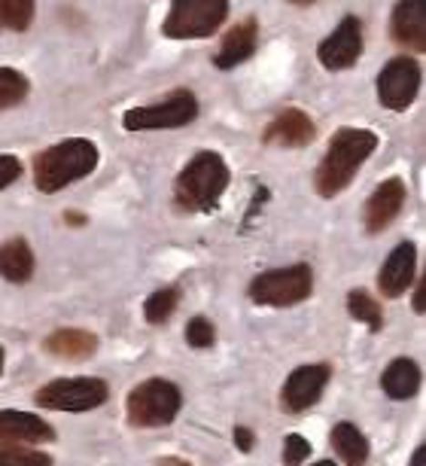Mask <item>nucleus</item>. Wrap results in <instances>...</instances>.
Here are the masks:
<instances>
[{
	"instance_id": "f257e3e1",
	"label": "nucleus",
	"mask_w": 426,
	"mask_h": 466,
	"mask_svg": "<svg viewBox=\"0 0 426 466\" xmlns=\"http://www.w3.org/2000/svg\"><path fill=\"white\" fill-rule=\"evenodd\" d=\"M378 149V135L369 128H341L330 140L323 162L317 165L314 187L323 198H335L357 177V171L371 159Z\"/></svg>"
},
{
	"instance_id": "f03ea898",
	"label": "nucleus",
	"mask_w": 426,
	"mask_h": 466,
	"mask_svg": "<svg viewBox=\"0 0 426 466\" xmlns=\"http://www.w3.org/2000/svg\"><path fill=\"white\" fill-rule=\"evenodd\" d=\"M228 165L223 162V156L213 153V149H201L195 153L189 165L180 171V177L174 183V201L177 208L186 214H204L213 210L217 201L223 198V192L228 189Z\"/></svg>"
},
{
	"instance_id": "7ed1b4c3",
	"label": "nucleus",
	"mask_w": 426,
	"mask_h": 466,
	"mask_svg": "<svg viewBox=\"0 0 426 466\" xmlns=\"http://www.w3.org/2000/svg\"><path fill=\"white\" fill-rule=\"evenodd\" d=\"M95 168L97 147L86 137H70L34 156V183H37L40 192L52 196V192L88 177Z\"/></svg>"
},
{
	"instance_id": "20e7f679",
	"label": "nucleus",
	"mask_w": 426,
	"mask_h": 466,
	"mask_svg": "<svg viewBox=\"0 0 426 466\" xmlns=\"http://www.w3.org/2000/svg\"><path fill=\"white\" fill-rule=\"evenodd\" d=\"M228 15V0H174L162 34L171 40H201L219 31Z\"/></svg>"
},
{
	"instance_id": "39448f33",
	"label": "nucleus",
	"mask_w": 426,
	"mask_h": 466,
	"mask_svg": "<svg viewBox=\"0 0 426 466\" xmlns=\"http://www.w3.org/2000/svg\"><path fill=\"white\" fill-rule=\"evenodd\" d=\"M180 406V387L165 378H149L128 393V420L135 427H165L177 418Z\"/></svg>"
},
{
	"instance_id": "423d86ee",
	"label": "nucleus",
	"mask_w": 426,
	"mask_h": 466,
	"mask_svg": "<svg viewBox=\"0 0 426 466\" xmlns=\"http://www.w3.org/2000/svg\"><path fill=\"white\" fill-rule=\"evenodd\" d=\"M314 289V271L305 262L289 268H274L262 271L259 278H253L250 284V299L256 305H269V308H289L305 302Z\"/></svg>"
},
{
	"instance_id": "0eeeda50",
	"label": "nucleus",
	"mask_w": 426,
	"mask_h": 466,
	"mask_svg": "<svg viewBox=\"0 0 426 466\" xmlns=\"http://www.w3.org/2000/svg\"><path fill=\"white\" fill-rule=\"evenodd\" d=\"M198 116V101L189 89H174L162 101L147 104V107H131L122 116V126L128 131H162V128H183Z\"/></svg>"
},
{
	"instance_id": "6e6552de",
	"label": "nucleus",
	"mask_w": 426,
	"mask_h": 466,
	"mask_svg": "<svg viewBox=\"0 0 426 466\" xmlns=\"http://www.w3.org/2000/svg\"><path fill=\"white\" fill-rule=\"evenodd\" d=\"M110 387L101 378H58L37 390V406L52 411H88L104 406Z\"/></svg>"
},
{
	"instance_id": "1a4fd4ad",
	"label": "nucleus",
	"mask_w": 426,
	"mask_h": 466,
	"mask_svg": "<svg viewBox=\"0 0 426 466\" xmlns=\"http://www.w3.org/2000/svg\"><path fill=\"white\" fill-rule=\"evenodd\" d=\"M421 89V65L408 56L390 58L378 74V98L387 110H408Z\"/></svg>"
},
{
	"instance_id": "9d476101",
	"label": "nucleus",
	"mask_w": 426,
	"mask_h": 466,
	"mask_svg": "<svg viewBox=\"0 0 426 466\" xmlns=\"http://www.w3.org/2000/svg\"><path fill=\"white\" fill-rule=\"evenodd\" d=\"M362 56V22L357 15H344L330 37L317 46V58L326 70H348Z\"/></svg>"
},
{
	"instance_id": "9b49d317",
	"label": "nucleus",
	"mask_w": 426,
	"mask_h": 466,
	"mask_svg": "<svg viewBox=\"0 0 426 466\" xmlns=\"http://www.w3.org/2000/svg\"><path fill=\"white\" fill-rule=\"evenodd\" d=\"M332 378V369L326 363H314V366H299L296 372L287 378L283 384V409L299 415V411H308L310 406H317L320 397H323L326 384Z\"/></svg>"
},
{
	"instance_id": "f8f14e48",
	"label": "nucleus",
	"mask_w": 426,
	"mask_h": 466,
	"mask_svg": "<svg viewBox=\"0 0 426 466\" xmlns=\"http://www.w3.org/2000/svg\"><path fill=\"white\" fill-rule=\"evenodd\" d=\"M317 126L308 113L301 110H283L280 116L269 122V128L262 131V144L269 147H287V149H301L314 144Z\"/></svg>"
},
{
	"instance_id": "ddd939ff",
	"label": "nucleus",
	"mask_w": 426,
	"mask_h": 466,
	"mask_svg": "<svg viewBox=\"0 0 426 466\" xmlns=\"http://www.w3.org/2000/svg\"><path fill=\"white\" fill-rule=\"evenodd\" d=\"M393 40L408 52H426V0H399L393 19Z\"/></svg>"
},
{
	"instance_id": "4468645a",
	"label": "nucleus",
	"mask_w": 426,
	"mask_h": 466,
	"mask_svg": "<svg viewBox=\"0 0 426 466\" xmlns=\"http://www.w3.org/2000/svg\"><path fill=\"white\" fill-rule=\"evenodd\" d=\"M405 198H408V189H405V183L399 177H390V180L380 183V187L371 192L369 201H366V228H369V232L371 235L384 232V228L393 223L399 214H402Z\"/></svg>"
},
{
	"instance_id": "2eb2a0df",
	"label": "nucleus",
	"mask_w": 426,
	"mask_h": 466,
	"mask_svg": "<svg viewBox=\"0 0 426 466\" xmlns=\"http://www.w3.org/2000/svg\"><path fill=\"white\" fill-rule=\"evenodd\" d=\"M414 266H417V248L411 241H402L396 244L393 253L387 257V262L380 266V275H378V287L380 293L387 299H396L402 296L414 280Z\"/></svg>"
},
{
	"instance_id": "dca6fc26",
	"label": "nucleus",
	"mask_w": 426,
	"mask_h": 466,
	"mask_svg": "<svg viewBox=\"0 0 426 466\" xmlns=\"http://www.w3.org/2000/svg\"><path fill=\"white\" fill-rule=\"evenodd\" d=\"M52 439H56V430L43 418L31 415V411H13V409L0 411V442L19 445V442H52Z\"/></svg>"
},
{
	"instance_id": "f3484780",
	"label": "nucleus",
	"mask_w": 426,
	"mask_h": 466,
	"mask_svg": "<svg viewBox=\"0 0 426 466\" xmlns=\"http://www.w3.org/2000/svg\"><path fill=\"white\" fill-rule=\"evenodd\" d=\"M256 43H259V28H256L253 19L235 25V28L223 37V43H219V52L213 56V65L219 70H232L238 65H244V61L256 52Z\"/></svg>"
},
{
	"instance_id": "a211bd4d",
	"label": "nucleus",
	"mask_w": 426,
	"mask_h": 466,
	"mask_svg": "<svg viewBox=\"0 0 426 466\" xmlns=\"http://www.w3.org/2000/svg\"><path fill=\"white\" fill-rule=\"evenodd\" d=\"M380 387H384V393L390 400H411L414 393L421 390V369H417L414 360L399 357L384 369Z\"/></svg>"
},
{
	"instance_id": "6ab92c4d",
	"label": "nucleus",
	"mask_w": 426,
	"mask_h": 466,
	"mask_svg": "<svg viewBox=\"0 0 426 466\" xmlns=\"http://www.w3.org/2000/svg\"><path fill=\"white\" fill-rule=\"evenodd\" d=\"M0 275L10 284H28L34 275V253L25 238H10L0 244Z\"/></svg>"
},
{
	"instance_id": "aec40b11",
	"label": "nucleus",
	"mask_w": 426,
	"mask_h": 466,
	"mask_svg": "<svg viewBox=\"0 0 426 466\" xmlns=\"http://www.w3.org/2000/svg\"><path fill=\"white\" fill-rule=\"evenodd\" d=\"M46 350L61 360H86L97 350V339L86 329H56L46 339Z\"/></svg>"
},
{
	"instance_id": "412c9836",
	"label": "nucleus",
	"mask_w": 426,
	"mask_h": 466,
	"mask_svg": "<svg viewBox=\"0 0 426 466\" xmlns=\"http://www.w3.org/2000/svg\"><path fill=\"white\" fill-rule=\"evenodd\" d=\"M332 448L339 451L344 466H366V461H369V439L353 424H335Z\"/></svg>"
},
{
	"instance_id": "4be33fe9",
	"label": "nucleus",
	"mask_w": 426,
	"mask_h": 466,
	"mask_svg": "<svg viewBox=\"0 0 426 466\" xmlns=\"http://www.w3.org/2000/svg\"><path fill=\"white\" fill-rule=\"evenodd\" d=\"M348 311H350V318H353V320L366 323V327H369L371 332H380V329H384V311H380L378 299H375V296H369L366 289H350V296H348Z\"/></svg>"
},
{
	"instance_id": "5701e85b",
	"label": "nucleus",
	"mask_w": 426,
	"mask_h": 466,
	"mask_svg": "<svg viewBox=\"0 0 426 466\" xmlns=\"http://www.w3.org/2000/svg\"><path fill=\"white\" fill-rule=\"evenodd\" d=\"M28 80L13 67H0V110L19 107V104L28 98Z\"/></svg>"
},
{
	"instance_id": "b1692460",
	"label": "nucleus",
	"mask_w": 426,
	"mask_h": 466,
	"mask_svg": "<svg viewBox=\"0 0 426 466\" xmlns=\"http://www.w3.org/2000/svg\"><path fill=\"white\" fill-rule=\"evenodd\" d=\"M177 302H180V289H177V287L156 289V293L149 296V299H147V305H144L147 320L153 323V327H158V323H167V318L174 314Z\"/></svg>"
},
{
	"instance_id": "393cba45",
	"label": "nucleus",
	"mask_w": 426,
	"mask_h": 466,
	"mask_svg": "<svg viewBox=\"0 0 426 466\" xmlns=\"http://www.w3.org/2000/svg\"><path fill=\"white\" fill-rule=\"evenodd\" d=\"M34 22V0H0V25L6 31H28Z\"/></svg>"
},
{
	"instance_id": "a878e982",
	"label": "nucleus",
	"mask_w": 426,
	"mask_h": 466,
	"mask_svg": "<svg viewBox=\"0 0 426 466\" xmlns=\"http://www.w3.org/2000/svg\"><path fill=\"white\" fill-rule=\"evenodd\" d=\"M0 466H52V457L37 448L4 445L0 448Z\"/></svg>"
},
{
	"instance_id": "bb28decb",
	"label": "nucleus",
	"mask_w": 426,
	"mask_h": 466,
	"mask_svg": "<svg viewBox=\"0 0 426 466\" xmlns=\"http://www.w3.org/2000/svg\"><path fill=\"white\" fill-rule=\"evenodd\" d=\"M186 341H189L192 348H213L217 329H213V323L208 318H192L189 327H186Z\"/></svg>"
},
{
	"instance_id": "cd10ccee",
	"label": "nucleus",
	"mask_w": 426,
	"mask_h": 466,
	"mask_svg": "<svg viewBox=\"0 0 426 466\" xmlns=\"http://www.w3.org/2000/svg\"><path fill=\"white\" fill-rule=\"evenodd\" d=\"M310 457V442L305 436L289 433L283 439V466H301Z\"/></svg>"
},
{
	"instance_id": "c85d7f7f",
	"label": "nucleus",
	"mask_w": 426,
	"mask_h": 466,
	"mask_svg": "<svg viewBox=\"0 0 426 466\" xmlns=\"http://www.w3.org/2000/svg\"><path fill=\"white\" fill-rule=\"evenodd\" d=\"M22 177V162L15 156H0V192Z\"/></svg>"
},
{
	"instance_id": "c756f323",
	"label": "nucleus",
	"mask_w": 426,
	"mask_h": 466,
	"mask_svg": "<svg viewBox=\"0 0 426 466\" xmlns=\"http://www.w3.org/2000/svg\"><path fill=\"white\" fill-rule=\"evenodd\" d=\"M235 442L241 451H253V430H247V427H238L235 430Z\"/></svg>"
},
{
	"instance_id": "7c9ffc66",
	"label": "nucleus",
	"mask_w": 426,
	"mask_h": 466,
	"mask_svg": "<svg viewBox=\"0 0 426 466\" xmlns=\"http://www.w3.org/2000/svg\"><path fill=\"white\" fill-rule=\"evenodd\" d=\"M423 296H426V278L421 280V287H417V296H414V311L423 314Z\"/></svg>"
},
{
	"instance_id": "2f4dec72",
	"label": "nucleus",
	"mask_w": 426,
	"mask_h": 466,
	"mask_svg": "<svg viewBox=\"0 0 426 466\" xmlns=\"http://www.w3.org/2000/svg\"><path fill=\"white\" fill-rule=\"evenodd\" d=\"M423 457H426V448L423 445H417V451L411 457V466H423Z\"/></svg>"
},
{
	"instance_id": "473e14b6",
	"label": "nucleus",
	"mask_w": 426,
	"mask_h": 466,
	"mask_svg": "<svg viewBox=\"0 0 426 466\" xmlns=\"http://www.w3.org/2000/svg\"><path fill=\"white\" fill-rule=\"evenodd\" d=\"M158 466H189V463L177 461V457H165V461H158Z\"/></svg>"
},
{
	"instance_id": "72a5a7b5",
	"label": "nucleus",
	"mask_w": 426,
	"mask_h": 466,
	"mask_svg": "<svg viewBox=\"0 0 426 466\" xmlns=\"http://www.w3.org/2000/svg\"><path fill=\"white\" fill-rule=\"evenodd\" d=\"M289 4H296V6H310V4H317V0H289Z\"/></svg>"
},
{
	"instance_id": "f704fd0d",
	"label": "nucleus",
	"mask_w": 426,
	"mask_h": 466,
	"mask_svg": "<svg viewBox=\"0 0 426 466\" xmlns=\"http://www.w3.org/2000/svg\"><path fill=\"white\" fill-rule=\"evenodd\" d=\"M314 466H335L332 461H320V463H314Z\"/></svg>"
},
{
	"instance_id": "c9c22d12",
	"label": "nucleus",
	"mask_w": 426,
	"mask_h": 466,
	"mask_svg": "<svg viewBox=\"0 0 426 466\" xmlns=\"http://www.w3.org/2000/svg\"><path fill=\"white\" fill-rule=\"evenodd\" d=\"M0 372H4V348H0Z\"/></svg>"
}]
</instances>
